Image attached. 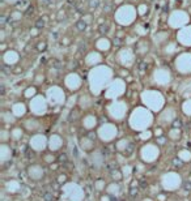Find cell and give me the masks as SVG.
I'll list each match as a JSON object with an SVG mask.
<instances>
[{
    "label": "cell",
    "mask_w": 191,
    "mask_h": 201,
    "mask_svg": "<svg viewBox=\"0 0 191 201\" xmlns=\"http://www.w3.org/2000/svg\"><path fill=\"white\" fill-rule=\"evenodd\" d=\"M153 123V115L145 108H138L130 116V125L135 131L144 132Z\"/></svg>",
    "instance_id": "6da1fadb"
},
{
    "label": "cell",
    "mask_w": 191,
    "mask_h": 201,
    "mask_svg": "<svg viewBox=\"0 0 191 201\" xmlns=\"http://www.w3.org/2000/svg\"><path fill=\"white\" fill-rule=\"evenodd\" d=\"M63 197L66 201H81L84 197V193L77 184L68 183L63 187Z\"/></svg>",
    "instance_id": "7a4b0ae2"
},
{
    "label": "cell",
    "mask_w": 191,
    "mask_h": 201,
    "mask_svg": "<svg viewBox=\"0 0 191 201\" xmlns=\"http://www.w3.org/2000/svg\"><path fill=\"white\" fill-rule=\"evenodd\" d=\"M182 183L181 176L177 172H166V174L161 178V184L166 191H176L180 188Z\"/></svg>",
    "instance_id": "3957f363"
},
{
    "label": "cell",
    "mask_w": 191,
    "mask_h": 201,
    "mask_svg": "<svg viewBox=\"0 0 191 201\" xmlns=\"http://www.w3.org/2000/svg\"><path fill=\"white\" fill-rule=\"evenodd\" d=\"M140 154H141L143 161H145V162H154L158 158V155H160V150H158V148L156 145L147 144L141 148Z\"/></svg>",
    "instance_id": "277c9868"
},
{
    "label": "cell",
    "mask_w": 191,
    "mask_h": 201,
    "mask_svg": "<svg viewBox=\"0 0 191 201\" xmlns=\"http://www.w3.org/2000/svg\"><path fill=\"white\" fill-rule=\"evenodd\" d=\"M118 133V129L115 127L114 124H110V123H106L99 127L98 129V136L99 139L102 141H111L115 139V136H117Z\"/></svg>",
    "instance_id": "5b68a950"
},
{
    "label": "cell",
    "mask_w": 191,
    "mask_h": 201,
    "mask_svg": "<svg viewBox=\"0 0 191 201\" xmlns=\"http://www.w3.org/2000/svg\"><path fill=\"white\" fill-rule=\"evenodd\" d=\"M49 144L46 140V137L43 135H34L30 139V146L31 149H34L35 152H41L46 148V145Z\"/></svg>",
    "instance_id": "8992f818"
},
{
    "label": "cell",
    "mask_w": 191,
    "mask_h": 201,
    "mask_svg": "<svg viewBox=\"0 0 191 201\" xmlns=\"http://www.w3.org/2000/svg\"><path fill=\"white\" fill-rule=\"evenodd\" d=\"M43 174H45V171H43V168L41 166H38V165H33V166L28 167V175H29V178L33 180L42 179Z\"/></svg>",
    "instance_id": "52a82bcc"
},
{
    "label": "cell",
    "mask_w": 191,
    "mask_h": 201,
    "mask_svg": "<svg viewBox=\"0 0 191 201\" xmlns=\"http://www.w3.org/2000/svg\"><path fill=\"white\" fill-rule=\"evenodd\" d=\"M118 106H119L118 103H117V105L113 103V105H111L110 107H109V114H110V116L113 118L114 120H122L123 118L126 116V115H125V114H126V112H125L126 108H125V107H123V108H119Z\"/></svg>",
    "instance_id": "ba28073f"
},
{
    "label": "cell",
    "mask_w": 191,
    "mask_h": 201,
    "mask_svg": "<svg viewBox=\"0 0 191 201\" xmlns=\"http://www.w3.org/2000/svg\"><path fill=\"white\" fill-rule=\"evenodd\" d=\"M31 107V111H33L35 115H43V114L46 112V103L43 102V99H41V98H38V99H35L33 103L30 105Z\"/></svg>",
    "instance_id": "9c48e42d"
},
{
    "label": "cell",
    "mask_w": 191,
    "mask_h": 201,
    "mask_svg": "<svg viewBox=\"0 0 191 201\" xmlns=\"http://www.w3.org/2000/svg\"><path fill=\"white\" fill-rule=\"evenodd\" d=\"M174 119H176V114H174L173 110H166V111L162 114V115H160V118H158L161 125H168V124L172 123Z\"/></svg>",
    "instance_id": "30bf717a"
},
{
    "label": "cell",
    "mask_w": 191,
    "mask_h": 201,
    "mask_svg": "<svg viewBox=\"0 0 191 201\" xmlns=\"http://www.w3.org/2000/svg\"><path fill=\"white\" fill-rule=\"evenodd\" d=\"M62 144H63V141L58 135H53L49 140V148H50V150H53V152L59 150V149L62 148Z\"/></svg>",
    "instance_id": "8fae6325"
},
{
    "label": "cell",
    "mask_w": 191,
    "mask_h": 201,
    "mask_svg": "<svg viewBox=\"0 0 191 201\" xmlns=\"http://www.w3.org/2000/svg\"><path fill=\"white\" fill-rule=\"evenodd\" d=\"M11 157H12L11 148L8 146L7 144H2V146H0V161L4 163V162H7Z\"/></svg>",
    "instance_id": "7c38bea8"
},
{
    "label": "cell",
    "mask_w": 191,
    "mask_h": 201,
    "mask_svg": "<svg viewBox=\"0 0 191 201\" xmlns=\"http://www.w3.org/2000/svg\"><path fill=\"white\" fill-rule=\"evenodd\" d=\"M96 124H97V118L93 116V115H86L84 119H83V127L86 128V129L94 128Z\"/></svg>",
    "instance_id": "4fadbf2b"
},
{
    "label": "cell",
    "mask_w": 191,
    "mask_h": 201,
    "mask_svg": "<svg viewBox=\"0 0 191 201\" xmlns=\"http://www.w3.org/2000/svg\"><path fill=\"white\" fill-rule=\"evenodd\" d=\"M80 144H81V148L84 149L85 152H89V150H92V149H93V146H94L93 141H92V140H89L88 137H83V139L80 140Z\"/></svg>",
    "instance_id": "5bb4252c"
},
{
    "label": "cell",
    "mask_w": 191,
    "mask_h": 201,
    "mask_svg": "<svg viewBox=\"0 0 191 201\" xmlns=\"http://www.w3.org/2000/svg\"><path fill=\"white\" fill-rule=\"evenodd\" d=\"M92 162L94 166H101L103 163V155L99 152H93L92 153Z\"/></svg>",
    "instance_id": "9a60e30c"
},
{
    "label": "cell",
    "mask_w": 191,
    "mask_h": 201,
    "mask_svg": "<svg viewBox=\"0 0 191 201\" xmlns=\"http://www.w3.org/2000/svg\"><path fill=\"white\" fill-rule=\"evenodd\" d=\"M12 112H13V116L20 118V116H22L24 114H25V107H24V105L17 103V105L13 106V108H12Z\"/></svg>",
    "instance_id": "2e32d148"
},
{
    "label": "cell",
    "mask_w": 191,
    "mask_h": 201,
    "mask_svg": "<svg viewBox=\"0 0 191 201\" xmlns=\"http://www.w3.org/2000/svg\"><path fill=\"white\" fill-rule=\"evenodd\" d=\"M38 127H39V123L35 119H29V120L25 121V128L29 129V131H31V132L37 131Z\"/></svg>",
    "instance_id": "e0dca14e"
},
{
    "label": "cell",
    "mask_w": 191,
    "mask_h": 201,
    "mask_svg": "<svg viewBox=\"0 0 191 201\" xmlns=\"http://www.w3.org/2000/svg\"><path fill=\"white\" fill-rule=\"evenodd\" d=\"M7 190L9 191V192H17L20 190V184L17 182H15V180H12V182H8L7 183Z\"/></svg>",
    "instance_id": "ac0fdd59"
},
{
    "label": "cell",
    "mask_w": 191,
    "mask_h": 201,
    "mask_svg": "<svg viewBox=\"0 0 191 201\" xmlns=\"http://www.w3.org/2000/svg\"><path fill=\"white\" fill-rule=\"evenodd\" d=\"M178 157H180L181 161H183V162H189L191 161V153L189 150H181L178 153Z\"/></svg>",
    "instance_id": "d6986e66"
},
{
    "label": "cell",
    "mask_w": 191,
    "mask_h": 201,
    "mask_svg": "<svg viewBox=\"0 0 191 201\" xmlns=\"http://www.w3.org/2000/svg\"><path fill=\"white\" fill-rule=\"evenodd\" d=\"M107 193L109 195H118L119 193V186L117 183H113V184H110L109 187H107Z\"/></svg>",
    "instance_id": "ffe728a7"
},
{
    "label": "cell",
    "mask_w": 191,
    "mask_h": 201,
    "mask_svg": "<svg viewBox=\"0 0 191 201\" xmlns=\"http://www.w3.org/2000/svg\"><path fill=\"white\" fill-rule=\"evenodd\" d=\"M180 136H181L180 129H172V131L169 132V137H170V139H173V140H178V139H180Z\"/></svg>",
    "instance_id": "44dd1931"
},
{
    "label": "cell",
    "mask_w": 191,
    "mask_h": 201,
    "mask_svg": "<svg viewBox=\"0 0 191 201\" xmlns=\"http://www.w3.org/2000/svg\"><path fill=\"white\" fill-rule=\"evenodd\" d=\"M76 29L79 31H84L86 29V22L84 21V20H79V21L76 22Z\"/></svg>",
    "instance_id": "7402d4cb"
},
{
    "label": "cell",
    "mask_w": 191,
    "mask_h": 201,
    "mask_svg": "<svg viewBox=\"0 0 191 201\" xmlns=\"http://www.w3.org/2000/svg\"><path fill=\"white\" fill-rule=\"evenodd\" d=\"M127 145H128V141H127V140H121L117 144V149H118V150H121V152H123L127 148Z\"/></svg>",
    "instance_id": "603a6c76"
},
{
    "label": "cell",
    "mask_w": 191,
    "mask_h": 201,
    "mask_svg": "<svg viewBox=\"0 0 191 201\" xmlns=\"http://www.w3.org/2000/svg\"><path fill=\"white\" fill-rule=\"evenodd\" d=\"M11 136L13 137V139H20V137L22 136V131L20 128H15L13 131L11 132Z\"/></svg>",
    "instance_id": "cb8c5ba5"
},
{
    "label": "cell",
    "mask_w": 191,
    "mask_h": 201,
    "mask_svg": "<svg viewBox=\"0 0 191 201\" xmlns=\"http://www.w3.org/2000/svg\"><path fill=\"white\" fill-rule=\"evenodd\" d=\"M98 31L99 34H106L109 31V24H101L98 27Z\"/></svg>",
    "instance_id": "d4e9b609"
},
{
    "label": "cell",
    "mask_w": 191,
    "mask_h": 201,
    "mask_svg": "<svg viewBox=\"0 0 191 201\" xmlns=\"http://www.w3.org/2000/svg\"><path fill=\"white\" fill-rule=\"evenodd\" d=\"M99 3H101V0H89L88 5H89L90 9H96V8L99 7Z\"/></svg>",
    "instance_id": "484cf974"
},
{
    "label": "cell",
    "mask_w": 191,
    "mask_h": 201,
    "mask_svg": "<svg viewBox=\"0 0 191 201\" xmlns=\"http://www.w3.org/2000/svg\"><path fill=\"white\" fill-rule=\"evenodd\" d=\"M183 111H185V114H186V115L191 116V101L186 102V103L183 105Z\"/></svg>",
    "instance_id": "4316f807"
},
{
    "label": "cell",
    "mask_w": 191,
    "mask_h": 201,
    "mask_svg": "<svg viewBox=\"0 0 191 201\" xmlns=\"http://www.w3.org/2000/svg\"><path fill=\"white\" fill-rule=\"evenodd\" d=\"M43 26H45V20H43V18H38L37 21H35V27H38V29H42Z\"/></svg>",
    "instance_id": "83f0119b"
},
{
    "label": "cell",
    "mask_w": 191,
    "mask_h": 201,
    "mask_svg": "<svg viewBox=\"0 0 191 201\" xmlns=\"http://www.w3.org/2000/svg\"><path fill=\"white\" fill-rule=\"evenodd\" d=\"M151 132L149 131H144V132H140V139H151Z\"/></svg>",
    "instance_id": "f1b7e54d"
},
{
    "label": "cell",
    "mask_w": 191,
    "mask_h": 201,
    "mask_svg": "<svg viewBox=\"0 0 191 201\" xmlns=\"http://www.w3.org/2000/svg\"><path fill=\"white\" fill-rule=\"evenodd\" d=\"M39 3H41L42 7H49L53 4V0H39Z\"/></svg>",
    "instance_id": "f546056e"
},
{
    "label": "cell",
    "mask_w": 191,
    "mask_h": 201,
    "mask_svg": "<svg viewBox=\"0 0 191 201\" xmlns=\"http://www.w3.org/2000/svg\"><path fill=\"white\" fill-rule=\"evenodd\" d=\"M2 118L4 119V121H5V123H12V120H13V118H12L11 115H5V114H3Z\"/></svg>",
    "instance_id": "4dcf8cb0"
},
{
    "label": "cell",
    "mask_w": 191,
    "mask_h": 201,
    "mask_svg": "<svg viewBox=\"0 0 191 201\" xmlns=\"http://www.w3.org/2000/svg\"><path fill=\"white\" fill-rule=\"evenodd\" d=\"M33 13H34V7L29 5V7H28V9H26V12H25V16H31Z\"/></svg>",
    "instance_id": "1f68e13d"
},
{
    "label": "cell",
    "mask_w": 191,
    "mask_h": 201,
    "mask_svg": "<svg viewBox=\"0 0 191 201\" xmlns=\"http://www.w3.org/2000/svg\"><path fill=\"white\" fill-rule=\"evenodd\" d=\"M96 188H97V190H99V191L105 188V184H103V182H102V180H98V182L96 183Z\"/></svg>",
    "instance_id": "d6a6232c"
},
{
    "label": "cell",
    "mask_w": 191,
    "mask_h": 201,
    "mask_svg": "<svg viewBox=\"0 0 191 201\" xmlns=\"http://www.w3.org/2000/svg\"><path fill=\"white\" fill-rule=\"evenodd\" d=\"M7 20H9V17H7V16H0V24H2V26H4L7 24Z\"/></svg>",
    "instance_id": "836d02e7"
},
{
    "label": "cell",
    "mask_w": 191,
    "mask_h": 201,
    "mask_svg": "<svg viewBox=\"0 0 191 201\" xmlns=\"http://www.w3.org/2000/svg\"><path fill=\"white\" fill-rule=\"evenodd\" d=\"M7 137H8V133H7V131H3V135H2V141H3V144L5 143Z\"/></svg>",
    "instance_id": "e575fe53"
},
{
    "label": "cell",
    "mask_w": 191,
    "mask_h": 201,
    "mask_svg": "<svg viewBox=\"0 0 191 201\" xmlns=\"http://www.w3.org/2000/svg\"><path fill=\"white\" fill-rule=\"evenodd\" d=\"M45 159L47 161V162H53V161H54V157H53V155H46Z\"/></svg>",
    "instance_id": "d590c367"
},
{
    "label": "cell",
    "mask_w": 191,
    "mask_h": 201,
    "mask_svg": "<svg viewBox=\"0 0 191 201\" xmlns=\"http://www.w3.org/2000/svg\"><path fill=\"white\" fill-rule=\"evenodd\" d=\"M114 45H117V46H119V45H121V39L115 38V39H114Z\"/></svg>",
    "instance_id": "8d00e7d4"
},
{
    "label": "cell",
    "mask_w": 191,
    "mask_h": 201,
    "mask_svg": "<svg viewBox=\"0 0 191 201\" xmlns=\"http://www.w3.org/2000/svg\"><path fill=\"white\" fill-rule=\"evenodd\" d=\"M162 11H164V12H168V5H164V7H162Z\"/></svg>",
    "instance_id": "74e56055"
},
{
    "label": "cell",
    "mask_w": 191,
    "mask_h": 201,
    "mask_svg": "<svg viewBox=\"0 0 191 201\" xmlns=\"http://www.w3.org/2000/svg\"><path fill=\"white\" fill-rule=\"evenodd\" d=\"M153 2H154V0H153Z\"/></svg>",
    "instance_id": "f35d334b"
}]
</instances>
